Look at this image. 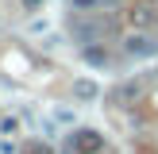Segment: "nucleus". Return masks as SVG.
I'll return each instance as SVG.
<instances>
[{"mask_svg": "<svg viewBox=\"0 0 158 154\" xmlns=\"http://www.w3.org/2000/svg\"><path fill=\"white\" fill-rule=\"evenodd\" d=\"M151 81L154 77L151 73H143V77H131V81H123V85H116L112 89V104H120V108H131V104H139V100L147 96V89H151Z\"/></svg>", "mask_w": 158, "mask_h": 154, "instance_id": "f257e3e1", "label": "nucleus"}, {"mask_svg": "<svg viewBox=\"0 0 158 154\" xmlns=\"http://www.w3.org/2000/svg\"><path fill=\"white\" fill-rule=\"evenodd\" d=\"M127 23H131L135 31H151V27H158V8H154V0H139V4H131Z\"/></svg>", "mask_w": 158, "mask_h": 154, "instance_id": "f03ea898", "label": "nucleus"}, {"mask_svg": "<svg viewBox=\"0 0 158 154\" xmlns=\"http://www.w3.org/2000/svg\"><path fill=\"white\" fill-rule=\"evenodd\" d=\"M69 146H73L77 154H100V150H104V135L93 131V127H81V131H73Z\"/></svg>", "mask_w": 158, "mask_h": 154, "instance_id": "7ed1b4c3", "label": "nucleus"}, {"mask_svg": "<svg viewBox=\"0 0 158 154\" xmlns=\"http://www.w3.org/2000/svg\"><path fill=\"white\" fill-rule=\"evenodd\" d=\"M123 50H127L131 58H151V54H158V38H151V35H131L127 43H123Z\"/></svg>", "mask_w": 158, "mask_h": 154, "instance_id": "20e7f679", "label": "nucleus"}, {"mask_svg": "<svg viewBox=\"0 0 158 154\" xmlns=\"http://www.w3.org/2000/svg\"><path fill=\"white\" fill-rule=\"evenodd\" d=\"M85 62H89V66H108V50H100L97 43H89L85 46Z\"/></svg>", "mask_w": 158, "mask_h": 154, "instance_id": "39448f33", "label": "nucleus"}, {"mask_svg": "<svg viewBox=\"0 0 158 154\" xmlns=\"http://www.w3.org/2000/svg\"><path fill=\"white\" fill-rule=\"evenodd\" d=\"M73 96L93 100V96H97V85H93V81H77V85H73Z\"/></svg>", "mask_w": 158, "mask_h": 154, "instance_id": "423d86ee", "label": "nucleus"}, {"mask_svg": "<svg viewBox=\"0 0 158 154\" xmlns=\"http://www.w3.org/2000/svg\"><path fill=\"white\" fill-rule=\"evenodd\" d=\"M73 4L81 8V12H85V8H93V4H97V0H73Z\"/></svg>", "mask_w": 158, "mask_h": 154, "instance_id": "0eeeda50", "label": "nucleus"}, {"mask_svg": "<svg viewBox=\"0 0 158 154\" xmlns=\"http://www.w3.org/2000/svg\"><path fill=\"white\" fill-rule=\"evenodd\" d=\"M23 4H27V8H39V4H43V0H23Z\"/></svg>", "mask_w": 158, "mask_h": 154, "instance_id": "6e6552de", "label": "nucleus"}]
</instances>
